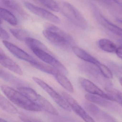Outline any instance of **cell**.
<instances>
[{
	"label": "cell",
	"instance_id": "cell-29",
	"mask_svg": "<svg viewBox=\"0 0 122 122\" xmlns=\"http://www.w3.org/2000/svg\"><path fill=\"white\" fill-rule=\"evenodd\" d=\"M19 117L22 121L24 122H38L40 121L37 118L29 116L23 113H20Z\"/></svg>",
	"mask_w": 122,
	"mask_h": 122
},
{
	"label": "cell",
	"instance_id": "cell-12",
	"mask_svg": "<svg viewBox=\"0 0 122 122\" xmlns=\"http://www.w3.org/2000/svg\"><path fill=\"white\" fill-rule=\"evenodd\" d=\"M3 43L8 51L18 58L28 62L31 65L37 61L21 48L7 41L3 40Z\"/></svg>",
	"mask_w": 122,
	"mask_h": 122
},
{
	"label": "cell",
	"instance_id": "cell-4",
	"mask_svg": "<svg viewBox=\"0 0 122 122\" xmlns=\"http://www.w3.org/2000/svg\"><path fill=\"white\" fill-rule=\"evenodd\" d=\"M59 5L61 12L71 22L82 29L87 28V23L85 18L73 5L64 1L61 2Z\"/></svg>",
	"mask_w": 122,
	"mask_h": 122
},
{
	"label": "cell",
	"instance_id": "cell-5",
	"mask_svg": "<svg viewBox=\"0 0 122 122\" xmlns=\"http://www.w3.org/2000/svg\"><path fill=\"white\" fill-rule=\"evenodd\" d=\"M32 51L43 62L55 68L65 75L68 73V71L66 68L54 56H53L52 53L50 51L39 49H34Z\"/></svg>",
	"mask_w": 122,
	"mask_h": 122
},
{
	"label": "cell",
	"instance_id": "cell-34",
	"mask_svg": "<svg viewBox=\"0 0 122 122\" xmlns=\"http://www.w3.org/2000/svg\"><path fill=\"white\" fill-rule=\"evenodd\" d=\"M0 122H6L7 121L5 120V119H3V118H0Z\"/></svg>",
	"mask_w": 122,
	"mask_h": 122
},
{
	"label": "cell",
	"instance_id": "cell-14",
	"mask_svg": "<svg viewBox=\"0 0 122 122\" xmlns=\"http://www.w3.org/2000/svg\"><path fill=\"white\" fill-rule=\"evenodd\" d=\"M0 62L3 67L13 72L20 75H22V71L20 66L5 55L1 48L0 49Z\"/></svg>",
	"mask_w": 122,
	"mask_h": 122
},
{
	"label": "cell",
	"instance_id": "cell-22",
	"mask_svg": "<svg viewBox=\"0 0 122 122\" xmlns=\"http://www.w3.org/2000/svg\"><path fill=\"white\" fill-rule=\"evenodd\" d=\"M0 14L1 19L7 22L9 24L13 25H17V18L9 10L4 8H1L0 9Z\"/></svg>",
	"mask_w": 122,
	"mask_h": 122
},
{
	"label": "cell",
	"instance_id": "cell-8",
	"mask_svg": "<svg viewBox=\"0 0 122 122\" xmlns=\"http://www.w3.org/2000/svg\"><path fill=\"white\" fill-rule=\"evenodd\" d=\"M85 98L89 102L100 106L112 112L122 114V111L119 106L112 102V101L90 93L85 95Z\"/></svg>",
	"mask_w": 122,
	"mask_h": 122
},
{
	"label": "cell",
	"instance_id": "cell-1",
	"mask_svg": "<svg viewBox=\"0 0 122 122\" xmlns=\"http://www.w3.org/2000/svg\"><path fill=\"white\" fill-rule=\"evenodd\" d=\"M43 34L51 43L59 48L70 50L74 46L75 41L72 37L57 26L51 23H45Z\"/></svg>",
	"mask_w": 122,
	"mask_h": 122
},
{
	"label": "cell",
	"instance_id": "cell-6",
	"mask_svg": "<svg viewBox=\"0 0 122 122\" xmlns=\"http://www.w3.org/2000/svg\"><path fill=\"white\" fill-rule=\"evenodd\" d=\"M32 79L37 84L40 86L51 97L53 100L60 107L67 111H71V108L63 96H61L49 85L37 77H33Z\"/></svg>",
	"mask_w": 122,
	"mask_h": 122
},
{
	"label": "cell",
	"instance_id": "cell-18",
	"mask_svg": "<svg viewBox=\"0 0 122 122\" xmlns=\"http://www.w3.org/2000/svg\"><path fill=\"white\" fill-rule=\"evenodd\" d=\"M54 76L56 80L65 89L70 92H73L74 90L72 85L65 74L59 72Z\"/></svg>",
	"mask_w": 122,
	"mask_h": 122
},
{
	"label": "cell",
	"instance_id": "cell-27",
	"mask_svg": "<svg viewBox=\"0 0 122 122\" xmlns=\"http://www.w3.org/2000/svg\"><path fill=\"white\" fill-rule=\"evenodd\" d=\"M0 74L1 78L6 81L14 83L15 84H17V85L22 83L20 82V81L17 78L1 69H0Z\"/></svg>",
	"mask_w": 122,
	"mask_h": 122
},
{
	"label": "cell",
	"instance_id": "cell-17",
	"mask_svg": "<svg viewBox=\"0 0 122 122\" xmlns=\"http://www.w3.org/2000/svg\"><path fill=\"white\" fill-rule=\"evenodd\" d=\"M1 2L5 7L19 15L25 17L27 15L23 9L15 0H1Z\"/></svg>",
	"mask_w": 122,
	"mask_h": 122
},
{
	"label": "cell",
	"instance_id": "cell-7",
	"mask_svg": "<svg viewBox=\"0 0 122 122\" xmlns=\"http://www.w3.org/2000/svg\"><path fill=\"white\" fill-rule=\"evenodd\" d=\"M84 106L88 112L93 118L101 122H116V120L112 116L105 111L101 110L95 104L88 101L84 104Z\"/></svg>",
	"mask_w": 122,
	"mask_h": 122
},
{
	"label": "cell",
	"instance_id": "cell-15",
	"mask_svg": "<svg viewBox=\"0 0 122 122\" xmlns=\"http://www.w3.org/2000/svg\"><path fill=\"white\" fill-rule=\"evenodd\" d=\"M95 15L98 22L102 26L114 34L122 37V28L108 20L98 12H95Z\"/></svg>",
	"mask_w": 122,
	"mask_h": 122
},
{
	"label": "cell",
	"instance_id": "cell-16",
	"mask_svg": "<svg viewBox=\"0 0 122 122\" xmlns=\"http://www.w3.org/2000/svg\"><path fill=\"white\" fill-rule=\"evenodd\" d=\"M72 50L78 57L88 63L93 64L96 67L100 63L96 58L81 48L74 46Z\"/></svg>",
	"mask_w": 122,
	"mask_h": 122
},
{
	"label": "cell",
	"instance_id": "cell-10",
	"mask_svg": "<svg viewBox=\"0 0 122 122\" xmlns=\"http://www.w3.org/2000/svg\"><path fill=\"white\" fill-rule=\"evenodd\" d=\"M64 98L71 108L79 117L86 122H95V121L79 105L77 101L70 95L65 92L62 93Z\"/></svg>",
	"mask_w": 122,
	"mask_h": 122
},
{
	"label": "cell",
	"instance_id": "cell-23",
	"mask_svg": "<svg viewBox=\"0 0 122 122\" xmlns=\"http://www.w3.org/2000/svg\"><path fill=\"white\" fill-rule=\"evenodd\" d=\"M32 65L41 71L54 76L60 72L51 66H50V65H46L38 60L35 63L33 64Z\"/></svg>",
	"mask_w": 122,
	"mask_h": 122
},
{
	"label": "cell",
	"instance_id": "cell-35",
	"mask_svg": "<svg viewBox=\"0 0 122 122\" xmlns=\"http://www.w3.org/2000/svg\"><path fill=\"white\" fill-rule=\"evenodd\" d=\"M117 21L118 22L122 24V20H117Z\"/></svg>",
	"mask_w": 122,
	"mask_h": 122
},
{
	"label": "cell",
	"instance_id": "cell-24",
	"mask_svg": "<svg viewBox=\"0 0 122 122\" xmlns=\"http://www.w3.org/2000/svg\"><path fill=\"white\" fill-rule=\"evenodd\" d=\"M25 42L28 47L31 50L34 49H39L50 51L46 46L41 42L30 37L28 38Z\"/></svg>",
	"mask_w": 122,
	"mask_h": 122
},
{
	"label": "cell",
	"instance_id": "cell-26",
	"mask_svg": "<svg viewBox=\"0 0 122 122\" xmlns=\"http://www.w3.org/2000/svg\"><path fill=\"white\" fill-rule=\"evenodd\" d=\"M41 2L49 10L55 12L60 10L59 5L54 0H40Z\"/></svg>",
	"mask_w": 122,
	"mask_h": 122
},
{
	"label": "cell",
	"instance_id": "cell-32",
	"mask_svg": "<svg viewBox=\"0 0 122 122\" xmlns=\"http://www.w3.org/2000/svg\"><path fill=\"white\" fill-rule=\"evenodd\" d=\"M112 0L116 3L117 4H120V5L122 4V0Z\"/></svg>",
	"mask_w": 122,
	"mask_h": 122
},
{
	"label": "cell",
	"instance_id": "cell-21",
	"mask_svg": "<svg viewBox=\"0 0 122 122\" xmlns=\"http://www.w3.org/2000/svg\"><path fill=\"white\" fill-rule=\"evenodd\" d=\"M0 106L2 110L9 113L15 114L18 112L15 107L2 95L0 96Z\"/></svg>",
	"mask_w": 122,
	"mask_h": 122
},
{
	"label": "cell",
	"instance_id": "cell-19",
	"mask_svg": "<svg viewBox=\"0 0 122 122\" xmlns=\"http://www.w3.org/2000/svg\"><path fill=\"white\" fill-rule=\"evenodd\" d=\"M98 46L102 50L108 53L115 52L117 47L115 44L108 39L102 38L98 41Z\"/></svg>",
	"mask_w": 122,
	"mask_h": 122
},
{
	"label": "cell",
	"instance_id": "cell-2",
	"mask_svg": "<svg viewBox=\"0 0 122 122\" xmlns=\"http://www.w3.org/2000/svg\"><path fill=\"white\" fill-rule=\"evenodd\" d=\"M1 89L7 97L19 107L30 111H40L41 108L31 101L25 95L13 88L3 85Z\"/></svg>",
	"mask_w": 122,
	"mask_h": 122
},
{
	"label": "cell",
	"instance_id": "cell-25",
	"mask_svg": "<svg viewBox=\"0 0 122 122\" xmlns=\"http://www.w3.org/2000/svg\"><path fill=\"white\" fill-rule=\"evenodd\" d=\"M10 31L14 37L20 41H25L28 38L30 37L29 33L24 30L10 29Z\"/></svg>",
	"mask_w": 122,
	"mask_h": 122
},
{
	"label": "cell",
	"instance_id": "cell-13",
	"mask_svg": "<svg viewBox=\"0 0 122 122\" xmlns=\"http://www.w3.org/2000/svg\"><path fill=\"white\" fill-rule=\"evenodd\" d=\"M79 81L83 89L90 94L100 96L113 101L111 98L107 93L103 92L90 81L84 78L80 77Z\"/></svg>",
	"mask_w": 122,
	"mask_h": 122
},
{
	"label": "cell",
	"instance_id": "cell-30",
	"mask_svg": "<svg viewBox=\"0 0 122 122\" xmlns=\"http://www.w3.org/2000/svg\"><path fill=\"white\" fill-rule=\"evenodd\" d=\"M10 35L3 28L0 27V38L3 40L7 41L10 38Z\"/></svg>",
	"mask_w": 122,
	"mask_h": 122
},
{
	"label": "cell",
	"instance_id": "cell-31",
	"mask_svg": "<svg viewBox=\"0 0 122 122\" xmlns=\"http://www.w3.org/2000/svg\"><path fill=\"white\" fill-rule=\"evenodd\" d=\"M115 53L120 58L122 59V46L117 48Z\"/></svg>",
	"mask_w": 122,
	"mask_h": 122
},
{
	"label": "cell",
	"instance_id": "cell-3",
	"mask_svg": "<svg viewBox=\"0 0 122 122\" xmlns=\"http://www.w3.org/2000/svg\"><path fill=\"white\" fill-rule=\"evenodd\" d=\"M17 89L40 107L41 110L55 115H58L59 114L57 110L51 103L33 89L26 87H20Z\"/></svg>",
	"mask_w": 122,
	"mask_h": 122
},
{
	"label": "cell",
	"instance_id": "cell-9",
	"mask_svg": "<svg viewBox=\"0 0 122 122\" xmlns=\"http://www.w3.org/2000/svg\"><path fill=\"white\" fill-rule=\"evenodd\" d=\"M93 64L91 63H84L81 66V70L89 77L93 78L96 81L103 85L106 86H110L111 83L110 81L107 80L103 75L99 69L96 68L93 66Z\"/></svg>",
	"mask_w": 122,
	"mask_h": 122
},
{
	"label": "cell",
	"instance_id": "cell-33",
	"mask_svg": "<svg viewBox=\"0 0 122 122\" xmlns=\"http://www.w3.org/2000/svg\"><path fill=\"white\" fill-rule=\"evenodd\" d=\"M119 82H120V83L121 86H122V77H121L119 78Z\"/></svg>",
	"mask_w": 122,
	"mask_h": 122
},
{
	"label": "cell",
	"instance_id": "cell-11",
	"mask_svg": "<svg viewBox=\"0 0 122 122\" xmlns=\"http://www.w3.org/2000/svg\"><path fill=\"white\" fill-rule=\"evenodd\" d=\"M24 3L25 7L33 14L53 23L59 24L61 22L60 20L58 17L48 10L28 2H25Z\"/></svg>",
	"mask_w": 122,
	"mask_h": 122
},
{
	"label": "cell",
	"instance_id": "cell-20",
	"mask_svg": "<svg viewBox=\"0 0 122 122\" xmlns=\"http://www.w3.org/2000/svg\"><path fill=\"white\" fill-rule=\"evenodd\" d=\"M105 90L106 93L115 101L122 106V92L110 86H106Z\"/></svg>",
	"mask_w": 122,
	"mask_h": 122
},
{
	"label": "cell",
	"instance_id": "cell-28",
	"mask_svg": "<svg viewBox=\"0 0 122 122\" xmlns=\"http://www.w3.org/2000/svg\"><path fill=\"white\" fill-rule=\"evenodd\" d=\"M97 67L105 77L108 79L113 78V76L111 71L106 66L100 62Z\"/></svg>",
	"mask_w": 122,
	"mask_h": 122
}]
</instances>
